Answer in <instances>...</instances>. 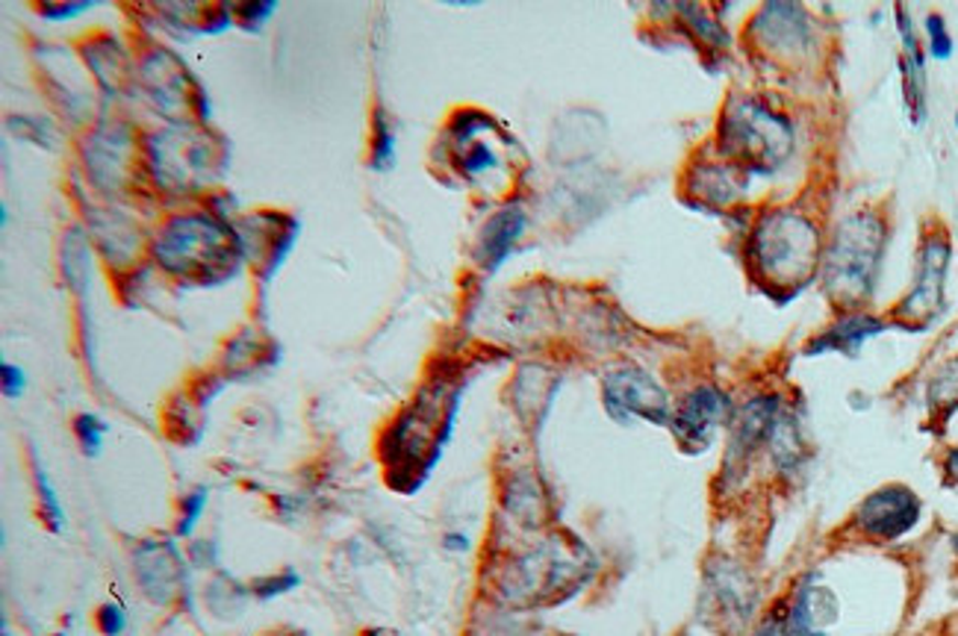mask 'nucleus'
I'll list each match as a JSON object with an SVG mask.
<instances>
[{"label": "nucleus", "mask_w": 958, "mask_h": 636, "mask_svg": "<svg viewBox=\"0 0 958 636\" xmlns=\"http://www.w3.org/2000/svg\"><path fill=\"white\" fill-rule=\"evenodd\" d=\"M587 566L590 557L581 545L549 539L507 562L498 574L496 592L510 607H543L572 595L584 583Z\"/></svg>", "instance_id": "obj_1"}, {"label": "nucleus", "mask_w": 958, "mask_h": 636, "mask_svg": "<svg viewBox=\"0 0 958 636\" xmlns=\"http://www.w3.org/2000/svg\"><path fill=\"white\" fill-rule=\"evenodd\" d=\"M749 257L764 283L802 289L821 259V236L800 212H767L752 231Z\"/></svg>", "instance_id": "obj_2"}, {"label": "nucleus", "mask_w": 958, "mask_h": 636, "mask_svg": "<svg viewBox=\"0 0 958 636\" xmlns=\"http://www.w3.org/2000/svg\"><path fill=\"white\" fill-rule=\"evenodd\" d=\"M882 245L884 224L873 212H856L840 222L823 263V283L835 304L858 306L870 298L882 263Z\"/></svg>", "instance_id": "obj_3"}, {"label": "nucleus", "mask_w": 958, "mask_h": 636, "mask_svg": "<svg viewBox=\"0 0 958 636\" xmlns=\"http://www.w3.org/2000/svg\"><path fill=\"white\" fill-rule=\"evenodd\" d=\"M723 148L737 166L756 175H770L791 157L793 130L788 119L752 98H740L723 115Z\"/></svg>", "instance_id": "obj_4"}, {"label": "nucleus", "mask_w": 958, "mask_h": 636, "mask_svg": "<svg viewBox=\"0 0 958 636\" xmlns=\"http://www.w3.org/2000/svg\"><path fill=\"white\" fill-rule=\"evenodd\" d=\"M602 398H605L608 415L619 424H631L637 419L652 424L673 422L670 398L661 383L649 371L635 369V366L608 371V378L602 380Z\"/></svg>", "instance_id": "obj_5"}, {"label": "nucleus", "mask_w": 958, "mask_h": 636, "mask_svg": "<svg viewBox=\"0 0 958 636\" xmlns=\"http://www.w3.org/2000/svg\"><path fill=\"white\" fill-rule=\"evenodd\" d=\"M949 268V242L944 233L926 236L921 248V266L912 292L896 304L894 319L912 331L929 327L944 313V280Z\"/></svg>", "instance_id": "obj_6"}, {"label": "nucleus", "mask_w": 958, "mask_h": 636, "mask_svg": "<svg viewBox=\"0 0 958 636\" xmlns=\"http://www.w3.org/2000/svg\"><path fill=\"white\" fill-rule=\"evenodd\" d=\"M923 513L921 499L914 495L912 489L903 483H888V487L870 492L861 504H858L856 522L858 534L876 543H896L900 536L917 527Z\"/></svg>", "instance_id": "obj_7"}, {"label": "nucleus", "mask_w": 958, "mask_h": 636, "mask_svg": "<svg viewBox=\"0 0 958 636\" xmlns=\"http://www.w3.org/2000/svg\"><path fill=\"white\" fill-rule=\"evenodd\" d=\"M228 236L216 222L210 219H177L159 242V257L163 266L175 268V271H192V268L216 266L224 257L228 248Z\"/></svg>", "instance_id": "obj_8"}, {"label": "nucleus", "mask_w": 958, "mask_h": 636, "mask_svg": "<svg viewBox=\"0 0 958 636\" xmlns=\"http://www.w3.org/2000/svg\"><path fill=\"white\" fill-rule=\"evenodd\" d=\"M728 415H731V404H728L726 392L705 383L684 398L670 424H673V434L684 451L700 454L714 443V436L728 422Z\"/></svg>", "instance_id": "obj_9"}, {"label": "nucleus", "mask_w": 958, "mask_h": 636, "mask_svg": "<svg viewBox=\"0 0 958 636\" xmlns=\"http://www.w3.org/2000/svg\"><path fill=\"white\" fill-rule=\"evenodd\" d=\"M708 595L717 604L719 616L726 618L731 627L747 625L756 607V590L747 574L740 572L737 566H719L711 569L708 574Z\"/></svg>", "instance_id": "obj_10"}, {"label": "nucleus", "mask_w": 958, "mask_h": 636, "mask_svg": "<svg viewBox=\"0 0 958 636\" xmlns=\"http://www.w3.org/2000/svg\"><path fill=\"white\" fill-rule=\"evenodd\" d=\"M884 331V324L879 322V319H870V315L865 313H849L844 315L838 324H832L829 331H823L817 339H811V345L805 348V354H829V350H835V354H849V357H856L858 350H861V345H865L870 336H879V333Z\"/></svg>", "instance_id": "obj_11"}, {"label": "nucleus", "mask_w": 958, "mask_h": 636, "mask_svg": "<svg viewBox=\"0 0 958 636\" xmlns=\"http://www.w3.org/2000/svg\"><path fill=\"white\" fill-rule=\"evenodd\" d=\"M484 124H487V119L461 121V133H458V163H461L463 175L470 180H478V177L489 175V171H496L502 166L496 148L487 145V138H481Z\"/></svg>", "instance_id": "obj_12"}, {"label": "nucleus", "mask_w": 958, "mask_h": 636, "mask_svg": "<svg viewBox=\"0 0 958 636\" xmlns=\"http://www.w3.org/2000/svg\"><path fill=\"white\" fill-rule=\"evenodd\" d=\"M526 227V212L522 210H502L496 219H489L481 236V263L487 268H498L507 259L516 239L522 236Z\"/></svg>", "instance_id": "obj_13"}, {"label": "nucleus", "mask_w": 958, "mask_h": 636, "mask_svg": "<svg viewBox=\"0 0 958 636\" xmlns=\"http://www.w3.org/2000/svg\"><path fill=\"white\" fill-rule=\"evenodd\" d=\"M929 406L932 413L947 419L958 410V357L947 360L929 380Z\"/></svg>", "instance_id": "obj_14"}, {"label": "nucleus", "mask_w": 958, "mask_h": 636, "mask_svg": "<svg viewBox=\"0 0 958 636\" xmlns=\"http://www.w3.org/2000/svg\"><path fill=\"white\" fill-rule=\"evenodd\" d=\"M36 487H38V507H42V516H45L47 527H51L54 534H59L65 525L63 504H59V499H56V489L54 483H51V478H47V471L38 469V466H36Z\"/></svg>", "instance_id": "obj_15"}, {"label": "nucleus", "mask_w": 958, "mask_h": 636, "mask_svg": "<svg viewBox=\"0 0 958 636\" xmlns=\"http://www.w3.org/2000/svg\"><path fill=\"white\" fill-rule=\"evenodd\" d=\"M107 431H110V424H103L101 419L92 413L77 415V422H74V434H77L80 448H84V454H89V457H98V454H101Z\"/></svg>", "instance_id": "obj_16"}, {"label": "nucleus", "mask_w": 958, "mask_h": 636, "mask_svg": "<svg viewBox=\"0 0 958 636\" xmlns=\"http://www.w3.org/2000/svg\"><path fill=\"white\" fill-rule=\"evenodd\" d=\"M396 159V138H393V130L387 127L384 115H378L375 121V145H372V166L384 171V168L393 166Z\"/></svg>", "instance_id": "obj_17"}, {"label": "nucleus", "mask_w": 958, "mask_h": 636, "mask_svg": "<svg viewBox=\"0 0 958 636\" xmlns=\"http://www.w3.org/2000/svg\"><path fill=\"white\" fill-rule=\"evenodd\" d=\"M203 507H207V489L203 487L192 489V492H189V495L180 501V522H177V534L180 536L192 534L195 525H198V518H201Z\"/></svg>", "instance_id": "obj_18"}, {"label": "nucleus", "mask_w": 958, "mask_h": 636, "mask_svg": "<svg viewBox=\"0 0 958 636\" xmlns=\"http://www.w3.org/2000/svg\"><path fill=\"white\" fill-rule=\"evenodd\" d=\"M926 33H929V54L935 59H949L953 56V38H949L940 15H929L926 19Z\"/></svg>", "instance_id": "obj_19"}, {"label": "nucleus", "mask_w": 958, "mask_h": 636, "mask_svg": "<svg viewBox=\"0 0 958 636\" xmlns=\"http://www.w3.org/2000/svg\"><path fill=\"white\" fill-rule=\"evenodd\" d=\"M295 587H298V574L286 572L280 578H263V581L254 583V595L266 601L275 599V595H284V592L295 590Z\"/></svg>", "instance_id": "obj_20"}, {"label": "nucleus", "mask_w": 958, "mask_h": 636, "mask_svg": "<svg viewBox=\"0 0 958 636\" xmlns=\"http://www.w3.org/2000/svg\"><path fill=\"white\" fill-rule=\"evenodd\" d=\"M0 375H3V395L10 401H19L24 395V389H27V371L21 366H12V362H3Z\"/></svg>", "instance_id": "obj_21"}, {"label": "nucleus", "mask_w": 958, "mask_h": 636, "mask_svg": "<svg viewBox=\"0 0 958 636\" xmlns=\"http://www.w3.org/2000/svg\"><path fill=\"white\" fill-rule=\"evenodd\" d=\"M98 627H101L103 636L124 634V627H128V613H124L119 604H103L101 613H98Z\"/></svg>", "instance_id": "obj_22"}, {"label": "nucleus", "mask_w": 958, "mask_h": 636, "mask_svg": "<svg viewBox=\"0 0 958 636\" xmlns=\"http://www.w3.org/2000/svg\"><path fill=\"white\" fill-rule=\"evenodd\" d=\"M89 7H92V3H59V7H42V15L51 21L71 19V15H80V12H86Z\"/></svg>", "instance_id": "obj_23"}, {"label": "nucleus", "mask_w": 958, "mask_h": 636, "mask_svg": "<svg viewBox=\"0 0 958 636\" xmlns=\"http://www.w3.org/2000/svg\"><path fill=\"white\" fill-rule=\"evenodd\" d=\"M752 636H793L791 627H788V618L784 616H770L764 618L761 625L752 631Z\"/></svg>", "instance_id": "obj_24"}, {"label": "nucleus", "mask_w": 958, "mask_h": 636, "mask_svg": "<svg viewBox=\"0 0 958 636\" xmlns=\"http://www.w3.org/2000/svg\"><path fill=\"white\" fill-rule=\"evenodd\" d=\"M944 475H947V483H958V445L949 448L944 457Z\"/></svg>", "instance_id": "obj_25"}, {"label": "nucleus", "mask_w": 958, "mask_h": 636, "mask_svg": "<svg viewBox=\"0 0 958 636\" xmlns=\"http://www.w3.org/2000/svg\"><path fill=\"white\" fill-rule=\"evenodd\" d=\"M442 545L449 551H470V536L466 534H445L442 536Z\"/></svg>", "instance_id": "obj_26"}, {"label": "nucleus", "mask_w": 958, "mask_h": 636, "mask_svg": "<svg viewBox=\"0 0 958 636\" xmlns=\"http://www.w3.org/2000/svg\"><path fill=\"white\" fill-rule=\"evenodd\" d=\"M0 222L3 224L10 222V207H7V203H0Z\"/></svg>", "instance_id": "obj_27"}, {"label": "nucleus", "mask_w": 958, "mask_h": 636, "mask_svg": "<svg viewBox=\"0 0 958 636\" xmlns=\"http://www.w3.org/2000/svg\"><path fill=\"white\" fill-rule=\"evenodd\" d=\"M953 548H956V554H958V534L953 536Z\"/></svg>", "instance_id": "obj_28"}, {"label": "nucleus", "mask_w": 958, "mask_h": 636, "mask_svg": "<svg viewBox=\"0 0 958 636\" xmlns=\"http://www.w3.org/2000/svg\"><path fill=\"white\" fill-rule=\"evenodd\" d=\"M537 636H563V634H537Z\"/></svg>", "instance_id": "obj_29"}, {"label": "nucleus", "mask_w": 958, "mask_h": 636, "mask_svg": "<svg viewBox=\"0 0 958 636\" xmlns=\"http://www.w3.org/2000/svg\"><path fill=\"white\" fill-rule=\"evenodd\" d=\"M956 127H958V112H956Z\"/></svg>", "instance_id": "obj_30"}, {"label": "nucleus", "mask_w": 958, "mask_h": 636, "mask_svg": "<svg viewBox=\"0 0 958 636\" xmlns=\"http://www.w3.org/2000/svg\"><path fill=\"white\" fill-rule=\"evenodd\" d=\"M293 636H298V634H293Z\"/></svg>", "instance_id": "obj_31"}]
</instances>
